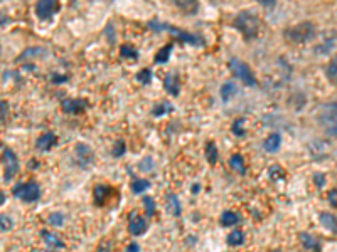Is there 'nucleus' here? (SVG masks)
I'll return each mask as SVG.
<instances>
[{"label":"nucleus","mask_w":337,"mask_h":252,"mask_svg":"<svg viewBox=\"0 0 337 252\" xmlns=\"http://www.w3.org/2000/svg\"><path fill=\"white\" fill-rule=\"evenodd\" d=\"M90 103L81 98H66L61 101V109L66 114H81L88 109Z\"/></svg>","instance_id":"9d476101"},{"label":"nucleus","mask_w":337,"mask_h":252,"mask_svg":"<svg viewBox=\"0 0 337 252\" xmlns=\"http://www.w3.org/2000/svg\"><path fill=\"white\" fill-rule=\"evenodd\" d=\"M280 145H282V135H280V133H271V135H268L263 141V148L268 153L278 151Z\"/></svg>","instance_id":"aec40b11"},{"label":"nucleus","mask_w":337,"mask_h":252,"mask_svg":"<svg viewBox=\"0 0 337 252\" xmlns=\"http://www.w3.org/2000/svg\"><path fill=\"white\" fill-rule=\"evenodd\" d=\"M56 143H58V136L52 131H47L36 140V148L39 151H49L52 147H56Z\"/></svg>","instance_id":"dca6fc26"},{"label":"nucleus","mask_w":337,"mask_h":252,"mask_svg":"<svg viewBox=\"0 0 337 252\" xmlns=\"http://www.w3.org/2000/svg\"><path fill=\"white\" fill-rule=\"evenodd\" d=\"M130 189L135 195H140V193H143L145 190L150 189V182L147 180V178H134V180H132Z\"/></svg>","instance_id":"393cba45"},{"label":"nucleus","mask_w":337,"mask_h":252,"mask_svg":"<svg viewBox=\"0 0 337 252\" xmlns=\"http://www.w3.org/2000/svg\"><path fill=\"white\" fill-rule=\"evenodd\" d=\"M147 229H149V222H147L145 217L138 212H132L130 217H128V232L135 237H138V235L145 234Z\"/></svg>","instance_id":"1a4fd4ad"},{"label":"nucleus","mask_w":337,"mask_h":252,"mask_svg":"<svg viewBox=\"0 0 337 252\" xmlns=\"http://www.w3.org/2000/svg\"><path fill=\"white\" fill-rule=\"evenodd\" d=\"M268 177H270L271 180H282V178L285 177V170L280 165H273L268 170Z\"/></svg>","instance_id":"f704fd0d"},{"label":"nucleus","mask_w":337,"mask_h":252,"mask_svg":"<svg viewBox=\"0 0 337 252\" xmlns=\"http://www.w3.org/2000/svg\"><path fill=\"white\" fill-rule=\"evenodd\" d=\"M74 155H76L78 163L83 168H88L94 162V153L91 147L86 143H76L74 145Z\"/></svg>","instance_id":"9b49d317"},{"label":"nucleus","mask_w":337,"mask_h":252,"mask_svg":"<svg viewBox=\"0 0 337 252\" xmlns=\"http://www.w3.org/2000/svg\"><path fill=\"white\" fill-rule=\"evenodd\" d=\"M67 76L66 74H59V72H52V76H51V83H54V84H64L67 81Z\"/></svg>","instance_id":"58836bf2"},{"label":"nucleus","mask_w":337,"mask_h":252,"mask_svg":"<svg viewBox=\"0 0 337 252\" xmlns=\"http://www.w3.org/2000/svg\"><path fill=\"white\" fill-rule=\"evenodd\" d=\"M0 106H2V123H5L7 116H9V103L2 101V103H0Z\"/></svg>","instance_id":"a19ab883"},{"label":"nucleus","mask_w":337,"mask_h":252,"mask_svg":"<svg viewBox=\"0 0 337 252\" xmlns=\"http://www.w3.org/2000/svg\"><path fill=\"white\" fill-rule=\"evenodd\" d=\"M314 34H315V29H314L312 22H300V24L293 25V27L283 30L285 41L292 42V44H304V42L312 39Z\"/></svg>","instance_id":"7ed1b4c3"},{"label":"nucleus","mask_w":337,"mask_h":252,"mask_svg":"<svg viewBox=\"0 0 337 252\" xmlns=\"http://www.w3.org/2000/svg\"><path fill=\"white\" fill-rule=\"evenodd\" d=\"M12 195L19 198V200L25 202V204H34L41 198V187L37 182H21L14 185Z\"/></svg>","instance_id":"39448f33"},{"label":"nucleus","mask_w":337,"mask_h":252,"mask_svg":"<svg viewBox=\"0 0 337 252\" xmlns=\"http://www.w3.org/2000/svg\"><path fill=\"white\" fill-rule=\"evenodd\" d=\"M0 204H2V205L5 204V193H3V192L0 193Z\"/></svg>","instance_id":"8fccbe9b"},{"label":"nucleus","mask_w":337,"mask_h":252,"mask_svg":"<svg viewBox=\"0 0 337 252\" xmlns=\"http://www.w3.org/2000/svg\"><path fill=\"white\" fill-rule=\"evenodd\" d=\"M105 36L108 37L110 44H113V42H115V29H113V25H112V24H108V25H107V29H105Z\"/></svg>","instance_id":"ea45409f"},{"label":"nucleus","mask_w":337,"mask_h":252,"mask_svg":"<svg viewBox=\"0 0 337 252\" xmlns=\"http://www.w3.org/2000/svg\"><path fill=\"white\" fill-rule=\"evenodd\" d=\"M228 67H229V71L233 72V76H236V79H240L245 86L255 87L256 84H258L255 74H253V71H251V67H249L246 63H243L241 59H238V57H231V59L228 61Z\"/></svg>","instance_id":"20e7f679"},{"label":"nucleus","mask_w":337,"mask_h":252,"mask_svg":"<svg viewBox=\"0 0 337 252\" xmlns=\"http://www.w3.org/2000/svg\"><path fill=\"white\" fill-rule=\"evenodd\" d=\"M314 182H315V185L319 187V189H322V187L325 185V177L322 173H315L314 175Z\"/></svg>","instance_id":"79ce46f5"},{"label":"nucleus","mask_w":337,"mask_h":252,"mask_svg":"<svg viewBox=\"0 0 337 252\" xmlns=\"http://www.w3.org/2000/svg\"><path fill=\"white\" fill-rule=\"evenodd\" d=\"M135 79L140 83V84H143V86H147V84H150L152 83V79H154V72L152 69H149V67H143L142 71H138L137 72V76H135Z\"/></svg>","instance_id":"c756f323"},{"label":"nucleus","mask_w":337,"mask_h":252,"mask_svg":"<svg viewBox=\"0 0 337 252\" xmlns=\"http://www.w3.org/2000/svg\"><path fill=\"white\" fill-rule=\"evenodd\" d=\"M41 237H43L44 244L49 247V249H64V240L59 237L58 234H54V232H49L46 229H43L41 231Z\"/></svg>","instance_id":"2eb2a0df"},{"label":"nucleus","mask_w":337,"mask_h":252,"mask_svg":"<svg viewBox=\"0 0 337 252\" xmlns=\"http://www.w3.org/2000/svg\"><path fill=\"white\" fill-rule=\"evenodd\" d=\"M261 5H267V7H271V5H275V2L273 0H263V2H260Z\"/></svg>","instance_id":"09e8293b"},{"label":"nucleus","mask_w":337,"mask_h":252,"mask_svg":"<svg viewBox=\"0 0 337 252\" xmlns=\"http://www.w3.org/2000/svg\"><path fill=\"white\" fill-rule=\"evenodd\" d=\"M46 252H58V251H54V249H49V251H46Z\"/></svg>","instance_id":"3c124183"},{"label":"nucleus","mask_w":337,"mask_h":252,"mask_svg":"<svg viewBox=\"0 0 337 252\" xmlns=\"http://www.w3.org/2000/svg\"><path fill=\"white\" fill-rule=\"evenodd\" d=\"M172 49H174V42H169V44H165L164 47H160L157 51V54L154 56V63L155 64H165L169 61Z\"/></svg>","instance_id":"412c9836"},{"label":"nucleus","mask_w":337,"mask_h":252,"mask_svg":"<svg viewBox=\"0 0 337 252\" xmlns=\"http://www.w3.org/2000/svg\"><path fill=\"white\" fill-rule=\"evenodd\" d=\"M241 217L240 213L233 212V210H225V212L219 215V225L221 227H233V225L240 224Z\"/></svg>","instance_id":"a211bd4d"},{"label":"nucleus","mask_w":337,"mask_h":252,"mask_svg":"<svg viewBox=\"0 0 337 252\" xmlns=\"http://www.w3.org/2000/svg\"><path fill=\"white\" fill-rule=\"evenodd\" d=\"M2 163H3V182L9 183L19 173L21 163H19L17 155L7 147H2Z\"/></svg>","instance_id":"0eeeda50"},{"label":"nucleus","mask_w":337,"mask_h":252,"mask_svg":"<svg viewBox=\"0 0 337 252\" xmlns=\"http://www.w3.org/2000/svg\"><path fill=\"white\" fill-rule=\"evenodd\" d=\"M125 151H127V145H125V141L123 140L115 141V145H113V150H112V155L115 156V158H120V156L125 155Z\"/></svg>","instance_id":"c9c22d12"},{"label":"nucleus","mask_w":337,"mask_h":252,"mask_svg":"<svg viewBox=\"0 0 337 252\" xmlns=\"http://www.w3.org/2000/svg\"><path fill=\"white\" fill-rule=\"evenodd\" d=\"M233 25L238 29V32L245 37V41L256 39L261 30V22H260L258 15L255 12H249V10H241V12L234 17Z\"/></svg>","instance_id":"f257e3e1"},{"label":"nucleus","mask_w":337,"mask_h":252,"mask_svg":"<svg viewBox=\"0 0 337 252\" xmlns=\"http://www.w3.org/2000/svg\"><path fill=\"white\" fill-rule=\"evenodd\" d=\"M12 227H14L12 219H10L9 215H5V213H2V215H0V231H2V232H9Z\"/></svg>","instance_id":"e433bc0d"},{"label":"nucleus","mask_w":337,"mask_h":252,"mask_svg":"<svg viewBox=\"0 0 337 252\" xmlns=\"http://www.w3.org/2000/svg\"><path fill=\"white\" fill-rule=\"evenodd\" d=\"M329 202H331L334 207H337V189H334V190H331V192H329Z\"/></svg>","instance_id":"37998d69"},{"label":"nucleus","mask_w":337,"mask_h":252,"mask_svg":"<svg viewBox=\"0 0 337 252\" xmlns=\"http://www.w3.org/2000/svg\"><path fill=\"white\" fill-rule=\"evenodd\" d=\"M164 89L167 91L170 96H179L180 93V79L176 72H169L164 78Z\"/></svg>","instance_id":"4468645a"},{"label":"nucleus","mask_w":337,"mask_h":252,"mask_svg":"<svg viewBox=\"0 0 337 252\" xmlns=\"http://www.w3.org/2000/svg\"><path fill=\"white\" fill-rule=\"evenodd\" d=\"M149 27L152 29V30H167V32L172 34V36L176 37L177 41L185 42V44L199 45V47L206 45V41H204L202 36H199V34L187 32V30L179 29V27H176V25H172V24H165V22H160V21H150L149 22Z\"/></svg>","instance_id":"f03ea898"},{"label":"nucleus","mask_w":337,"mask_h":252,"mask_svg":"<svg viewBox=\"0 0 337 252\" xmlns=\"http://www.w3.org/2000/svg\"><path fill=\"white\" fill-rule=\"evenodd\" d=\"M199 190H201V185H199V183H194V185H192V190H191V192H192V193H199Z\"/></svg>","instance_id":"de8ad7c7"},{"label":"nucleus","mask_w":337,"mask_h":252,"mask_svg":"<svg viewBox=\"0 0 337 252\" xmlns=\"http://www.w3.org/2000/svg\"><path fill=\"white\" fill-rule=\"evenodd\" d=\"M236 93H238L236 84L231 83V81L225 83V84H223V86H221V89H219V94H221V99H223V101H225V103H228L231 98L236 96Z\"/></svg>","instance_id":"b1692460"},{"label":"nucleus","mask_w":337,"mask_h":252,"mask_svg":"<svg viewBox=\"0 0 337 252\" xmlns=\"http://www.w3.org/2000/svg\"><path fill=\"white\" fill-rule=\"evenodd\" d=\"M110 249H112V244L110 242H100L96 252H110Z\"/></svg>","instance_id":"c03bdc74"},{"label":"nucleus","mask_w":337,"mask_h":252,"mask_svg":"<svg viewBox=\"0 0 337 252\" xmlns=\"http://www.w3.org/2000/svg\"><path fill=\"white\" fill-rule=\"evenodd\" d=\"M120 56H122L123 59L137 61V59H138V51L134 47V45H130V44H123L122 47H120Z\"/></svg>","instance_id":"c85d7f7f"},{"label":"nucleus","mask_w":337,"mask_h":252,"mask_svg":"<svg viewBox=\"0 0 337 252\" xmlns=\"http://www.w3.org/2000/svg\"><path fill=\"white\" fill-rule=\"evenodd\" d=\"M319 121L327 135L337 136V101L327 103V105L322 106Z\"/></svg>","instance_id":"423d86ee"},{"label":"nucleus","mask_w":337,"mask_h":252,"mask_svg":"<svg viewBox=\"0 0 337 252\" xmlns=\"http://www.w3.org/2000/svg\"><path fill=\"white\" fill-rule=\"evenodd\" d=\"M143 202V209H145V215L147 217H154L155 215V210H157V204H155V200L152 197L145 195L142 198Z\"/></svg>","instance_id":"473e14b6"},{"label":"nucleus","mask_w":337,"mask_h":252,"mask_svg":"<svg viewBox=\"0 0 337 252\" xmlns=\"http://www.w3.org/2000/svg\"><path fill=\"white\" fill-rule=\"evenodd\" d=\"M319 222L324 229H327L332 234H337V217L332 215L331 212H320L319 213Z\"/></svg>","instance_id":"f3484780"},{"label":"nucleus","mask_w":337,"mask_h":252,"mask_svg":"<svg viewBox=\"0 0 337 252\" xmlns=\"http://www.w3.org/2000/svg\"><path fill=\"white\" fill-rule=\"evenodd\" d=\"M125 252H140V246L137 242H130L127 246V249H125Z\"/></svg>","instance_id":"a18cd8bd"},{"label":"nucleus","mask_w":337,"mask_h":252,"mask_svg":"<svg viewBox=\"0 0 337 252\" xmlns=\"http://www.w3.org/2000/svg\"><path fill=\"white\" fill-rule=\"evenodd\" d=\"M325 76L331 83L337 84V56L332 57L331 63L327 64V69H325Z\"/></svg>","instance_id":"7c9ffc66"},{"label":"nucleus","mask_w":337,"mask_h":252,"mask_svg":"<svg viewBox=\"0 0 337 252\" xmlns=\"http://www.w3.org/2000/svg\"><path fill=\"white\" fill-rule=\"evenodd\" d=\"M165 209H167V212H169L172 217H179L180 213H182V204H180L179 197L174 195V193H170V195H167V202H165Z\"/></svg>","instance_id":"6ab92c4d"},{"label":"nucleus","mask_w":337,"mask_h":252,"mask_svg":"<svg viewBox=\"0 0 337 252\" xmlns=\"http://www.w3.org/2000/svg\"><path fill=\"white\" fill-rule=\"evenodd\" d=\"M138 168L142 171H152L155 168V163H154V158L152 156H145V158L142 160V162L138 163Z\"/></svg>","instance_id":"4c0bfd02"},{"label":"nucleus","mask_w":337,"mask_h":252,"mask_svg":"<svg viewBox=\"0 0 337 252\" xmlns=\"http://www.w3.org/2000/svg\"><path fill=\"white\" fill-rule=\"evenodd\" d=\"M226 244L231 247H238V246H243L245 244V234L241 231H233L228 234L226 237Z\"/></svg>","instance_id":"bb28decb"},{"label":"nucleus","mask_w":337,"mask_h":252,"mask_svg":"<svg viewBox=\"0 0 337 252\" xmlns=\"http://www.w3.org/2000/svg\"><path fill=\"white\" fill-rule=\"evenodd\" d=\"M229 167L233 168L236 173L240 175H246V163H245V158L241 156L240 153H234L231 155L229 158Z\"/></svg>","instance_id":"5701e85b"},{"label":"nucleus","mask_w":337,"mask_h":252,"mask_svg":"<svg viewBox=\"0 0 337 252\" xmlns=\"http://www.w3.org/2000/svg\"><path fill=\"white\" fill-rule=\"evenodd\" d=\"M59 10H61V5L58 2H54V0H41V2L36 3V15L41 21L52 19Z\"/></svg>","instance_id":"6e6552de"},{"label":"nucleus","mask_w":337,"mask_h":252,"mask_svg":"<svg viewBox=\"0 0 337 252\" xmlns=\"http://www.w3.org/2000/svg\"><path fill=\"white\" fill-rule=\"evenodd\" d=\"M245 123H246L245 118H238V120L233 121V125H231V131H233L234 136H238V138H245V135H246Z\"/></svg>","instance_id":"cd10ccee"},{"label":"nucleus","mask_w":337,"mask_h":252,"mask_svg":"<svg viewBox=\"0 0 337 252\" xmlns=\"http://www.w3.org/2000/svg\"><path fill=\"white\" fill-rule=\"evenodd\" d=\"M218 158H219V151H218V147H216L214 141H209V143H206V160L209 165H216L218 163Z\"/></svg>","instance_id":"a878e982"},{"label":"nucleus","mask_w":337,"mask_h":252,"mask_svg":"<svg viewBox=\"0 0 337 252\" xmlns=\"http://www.w3.org/2000/svg\"><path fill=\"white\" fill-rule=\"evenodd\" d=\"M298 240H300V246L309 252H320V249H322L320 240L312 234L302 232V234H298Z\"/></svg>","instance_id":"ddd939ff"},{"label":"nucleus","mask_w":337,"mask_h":252,"mask_svg":"<svg viewBox=\"0 0 337 252\" xmlns=\"http://www.w3.org/2000/svg\"><path fill=\"white\" fill-rule=\"evenodd\" d=\"M27 167H29V170H36V168H39V163H37V160H31Z\"/></svg>","instance_id":"49530a36"},{"label":"nucleus","mask_w":337,"mask_h":252,"mask_svg":"<svg viewBox=\"0 0 337 252\" xmlns=\"http://www.w3.org/2000/svg\"><path fill=\"white\" fill-rule=\"evenodd\" d=\"M176 5L179 7L182 12H185L187 15H192L198 12L199 9V3L198 2H192V0H189V2H176Z\"/></svg>","instance_id":"2f4dec72"},{"label":"nucleus","mask_w":337,"mask_h":252,"mask_svg":"<svg viewBox=\"0 0 337 252\" xmlns=\"http://www.w3.org/2000/svg\"><path fill=\"white\" fill-rule=\"evenodd\" d=\"M115 195V189L110 185H96L93 189V200L96 205H107L112 197Z\"/></svg>","instance_id":"f8f14e48"},{"label":"nucleus","mask_w":337,"mask_h":252,"mask_svg":"<svg viewBox=\"0 0 337 252\" xmlns=\"http://www.w3.org/2000/svg\"><path fill=\"white\" fill-rule=\"evenodd\" d=\"M174 111V105L172 103H169V101H160V103H157V105L154 106L152 108V116L154 118H160V116H164V114H169V113H172Z\"/></svg>","instance_id":"4be33fe9"},{"label":"nucleus","mask_w":337,"mask_h":252,"mask_svg":"<svg viewBox=\"0 0 337 252\" xmlns=\"http://www.w3.org/2000/svg\"><path fill=\"white\" fill-rule=\"evenodd\" d=\"M47 222L52 225V227H61L64 224V215L61 212H51L47 215Z\"/></svg>","instance_id":"72a5a7b5"}]
</instances>
